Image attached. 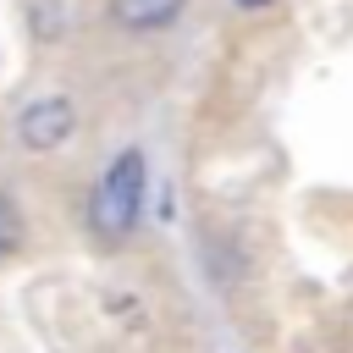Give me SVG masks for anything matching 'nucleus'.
Segmentation results:
<instances>
[{"label": "nucleus", "instance_id": "20e7f679", "mask_svg": "<svg viewBox=\"0 0 353 353\" xmlns=\"http://www.w3.org/2000/svg\"><path fill=\"white\" fill-rule=\"evenodd\" d=\"M17 232H22L17 204H11V199H0V254H11V248H17Z\"/></svg>", "mask_w": 353, "mask_h": 353}, {"label": "nucleus", "instance_id": "f03ea898", "mask_svg": "<svg viewBox=\"0 0 353 353\" xmlns=\"http://www.w3.org/2000/svg\"><path fill=\"white\" fill-rule=\"evenodd\" d=\"M72 132H77V105H72L66 94H44V99H33V105L17 116V143H22L28 154H50V149H61Z\"/></svg>", "mask_w": 353, "mask_h": 353}, {"label": "nucleus", "instance_id": "39448f33", "mask_svg": "<svg viewBox=\"0 0 353 353\" xmlns=\"http://www.w3.org/2000/svg\"><path fill=\"white\" fill-rule=\"evenodd\" d=\"M232 6H237V11H265L270 0H232Z\"/></svg>", "mask_w": 353, "mask_h": 353}, {"label": "nucleus", "instance_id": "f257e3e1", "mask_svg": "<svg viewBox=\"0 0 353 353\" xmlns=\"http://www.w3.org/2000/svg\"><path fill=\"white\" fill-rule=\"evenodd\" d=\"M138 215H143V154H138V149H121V154L105 165L99 188H94L88 221H94L99 237H127V232L138 226Z\"/></svg>", "mask_w": 353, "mask_h": 353}, {"label": "nucleus", "instance_id": "7ed1b4c3", "mask_svg": "<svg viewBox=\"0 0 353 353\" xmlns=\"http://www.w3.org/2000/svg\"><path fill=\"white\" fill-rule=\"evenodd\" d=\"M182 6H188V0H110V17H116V28H127V33H154V28L176 22Z\"/></svg>", "mask_w": 353, "mask_h": 353}]
</instances>
